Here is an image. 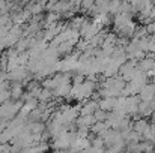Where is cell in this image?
Returning a JSON list of instances; mask_svg holds the SVG:
<instances>
[{
  "label": "cell",
  "instance_id": "6da1fadb",
  "mask_svg": "<svg viewBox=\"0 0 155 153\" xmlns=\"http://www.w3.org/2000/svg\"><path fill=\"white\" fill-rule=\"evenodd\" d=\"M139 98L140 101H146V102H151L155 98V84H145L140 92H139Z\"/></svg>",
  "mask_w": 155,
  "mask_h": 153
},
{
  "label": "cell",
  "instance_id": "7a4b0ae2",
  "mask_svg": "<svg viewBox=\"0 0 155 153\" xmlns=\"http://www.w3.org/2000/svg\"><path fill=\"white\" fill-rule=\"evenodd\" d=\"M116 101H117V98H114V96H107V98H104L98 105H100V108L104 110V111H113L114 107H116Z\"/></svg>",
  "mask_w": 155,
  "mask_h": 153
},
{
  "label": "cell",
  "instance_id": "3957f363",
  "mask_svg": "<svg viewBox=\"0 0 155 153\" xmlns=\"http://www.w3.org/2000/svg\"><path fill=\"white\" fill-rule=\"evenodd\" d=\"M155 65V59L152 57H143V59H140V63L137 65V68L140 69V71H143V72H148V71H151L152 68H154Z\"/></svg>",
  "mask_w": 155,
  "mask_h": 153
},
{
  "label": "cell",
  "instance_id": "277c9868",
  "mask_svg": "<svg viewBox=\"0 0 155 153\" xmlns=\"http://www.w3.org/2000/svg\"><path fill=\"white\" fill-rule=\"evenodd\" d=\"M149 126V123L146 122V120H137V122H134V125H133V131H136V132H139L140 135L146 131V128Z\"/></svg>",
  "mask_w": 155,
  "mask_h": 153
},
{
  "label": "cell",
  "instance_id": "5b68a950",
  "mask_svg": "<svg viewBox=\"0 0 155 153\" xmlns=\"http://www.w3.org/2000/svg\"><path fill=\"white\" fill-rule=\"evenodd\" d=\"M98 110V102H89V104H86V107L81 110V116L83 114H94L95 111Z\"/></svg>",
  "mask_w": 155,
  "mask_h": 153
},
{
  "label": "cell",
  "instance_id": "8992f818",
  "mask_svg": "<svg viewBox=\"0 0 155 153\" xmlns=\"http://www.w3.org/2000/svg\"><path fill=\"white\" fill-rule=\"evenodd\" d=\"M21 92H23V89H21V86H20V84H15V86H14V89L11 90V93H12V96H14V98H20V96H21Z\"/></svg>",
  "mask_w": 155,
  "mask_h": 153
},
{
  "label": "cell",
  "instance_id": "52a82bcc",
  "mask_svg": "<svg viewBox=\"0 0 155 153\" xmlns=\"http://www.w3.org/2000/svg\"><path fill=\"white\" fill-rule=\"evenodd\" d=\"M94 3H95V0H83V2H81L83 8H86V9H91V8L94 6Z\"/></svg>",
  "mask_w": 155,
  "mask_h": 153
}]
</instances>
